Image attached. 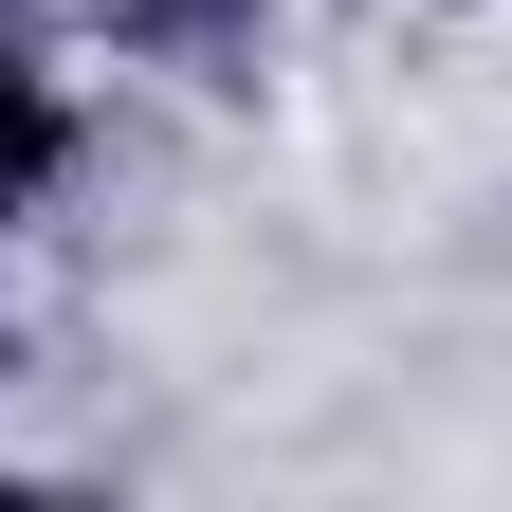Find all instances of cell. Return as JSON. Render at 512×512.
Here are the masks:
<instances>
[{
	"mask_svg": "<svg viewBox=\"0 0 512 512\" xmlns=\"http://www.w3.org/2000/svg\"><path fill=\"white\" fill-rule=\"evenodd\" d=\"M19 165H37V92L0 74V183H19Z\"/></svg>",
	"mask_w": 512,
	"mask_h": 512,
	"instance_id": "1",
	"label": "cell"
}]
</instances>
